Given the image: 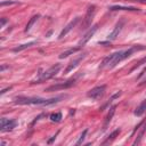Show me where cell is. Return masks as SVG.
I'll return each mask as SVG.
<instances>
[{
	"label": "cell",
	"instance_id": "6da1fadb",
	"mask_svg": "<svg viewBox=\"0 0 146 146\" xmlns=\"http://www.w3.org/2000/svg\"><path fill=\"white\" fill-rule=\"evenodd\" d=\"M143 49H145V47H143V46H132V47H130L128 49L115 51V52L108 55L107 57H105L103 59L102 65H100V68H113L119 63H121L122 60H124L128 57H130L133 52H136L138 50H143Z\"/></svg>",
	"mask_w": 146,
	"mask_h": 146
},
{
	"label": "cell",
	"instance_id": "484cf974",
	"mask_svg": "<svg viewBox=\"0 0 146 146\" xmlns=\"http://www.w3.org/2000/svg\"><path fill=\"white\" fill-rule=\"evenodd\" d=\"M144 83H146V78H145V79H144V80H143V82H141V83H140V84H144Z\"/></svg>",
	"mask_w": 146,
	"mask_h": 146
},
{
	"label": "cell",
	"instance_id": "30bf717a",
	"mask_svg": "<svg viewBox=\"0 0 146 146\" xmlns=\"http://www.w3.org/2000/svg\"><path fill=\"white\" fill-rule=\"evenodd\" d=\"M16 127V121L15 120H9L6 117L1 119V124H0V130L2 132L5 131H10Z\"/></svg>",
	"mask_w": 146,
	"mask_h": 146
},
{
	"label": "cell",
	"instance_id": "9c48e42d",
	"mask_svg": "<svg viewBox=\"0 0 146 146\" xmlns=\"http://www.w3.org/2000/svg\"><path fill=\"white\" fill-rule=\"evenodd\" d=\"M123 24H124V21H123V19H120V21L115 24L113 31H112V32L108 34V36H107V41H113V40H115V39L119 36V33L121 32V30H122V27H123Z\"/></svg>",
	"mask_w": 146,
	"mask_h": 146
},
{
	"label": "cell",
	"instance_id": "7a4b0ae2",
	"mask_svg": "<svg viewBox=\"0 0 146 146\" xmlns=\"http://www.w3.org/2000/svg\"><path fill=\"white\" fill-rule=\"evenodd\" d=\"M63 96H58L55 98H41V97H24V96H18L15 98V104L18 105H52L57 102H59V99H62Z\"/></svg>",
	"mask_w": 146,
	"mask_h": 146
},
{
	"label": "cell",
	"instance_id": "cb8c5ba5",
	"mask_svg": "<svg viewBox=\"0 0 146 146\" xmlns=\"http://www.w3.org/2000/svg\"><path fill=\"white\" fill-rule=\"evenodd\" d=\"M6 22H7V19H6V18H1V25H0V26L2 27V26L6 24Z\"/></svg>",
	"mask_w": 146,
	"mask_h": 146
},
{
	"label": "cell",
	"instance_id": "8fae6325",
	"mask_svg": "<svg viewBox=\"0 0 146 146\" xmlns=\"http://www.w3.org/2000/svg\"><path fill=\"white\" fill-rule=\"evenodd\" d=\"M79 21H80V17H75L74 19H72V21H71V22H70V23L64 27V30L59 33L58 39H63V38H64V36H65V35H66V34H67V33H68L73 27H75V25L79 23Z\"/></svg>",
	"mask_w": 146,
	"mask_h": 146
},
{
	"label": "cell",
	"instance_id": "277c9868",
	"mask_svg": "<svg viewBox=\"0 0 146 146\" xmlns=\"http://www.w3.org/2000/svg\"><path fill=\"white\" fill-rule=\"evenodd\" d=\"M75 84V79H70L65 82H59V83H56V84H52L48 88H46L44 91H48V92H51V91H58V90H64V89H68L71 88L72 86Z\"/></svg>",
	"mask_w": 146,
	"mask_h": 146
},
{
	"label": "cell",
	"instance_id": "52a82bcc",
	"mask_svg": "<svg viewBox=\"0 0 146 146\" xmlns=\"http://www.w3.org/2000/svg\"><path fill=\"white\" fill-rule=\"evenodd\" d=\"M95 13H96V7L94 5H90L87 9V13H86V16L83 18V25H82V29H88L90 25H91V22H92V18L95 16Z\"/></svg>",
	"mask_w": 146,
	"mask_h": 146
},
{
	"label": "cell",
	"instance_id": "44dd1931",
	"mask_svg": "<svg viewBox=\"0 0 146 146\" xmlns=\"http://www.w3.org/2000/svg\"><path fill=\"white\" fill-rule=\"evenodd\" d=\"M87 132H88V129H84V130L82 131V133L80 135V138L78 139V141L75 143V145H81V144L83 143V140H84V138H86V135H87Z\"/></svg>",
	"mask_w": 146,
	"mask_h": 146
},
{
	"label": "cell",
	"instance_id": "9a60e30c",
	"mask_svg": "<svg viewBox=\"0 0 146 146\" xmlns=\"http://www.w3.org/2000/svg\"><path fill=\"white\" fill-rule=\"evenodd\" d=\"M145 112H146V99H145V100H143V102L139 104V106L135 110L133 114H135L136 116H140V115H143Z\"/></svg>",
	"mask_w": 146,
	"mask_h": 146
},
{
	"label": "cell",
	"instance_id": "ac0fdd59",
	"mask_svg": "<svg viewBox=\"0 0 146 146\" xmlns=\"http://www.w3.org/2000/svg\"><path fill=\"white\" fill-rule=\"evenodd\" d=\"M119 133H120V129H115L111 135H108V137L103 141V145H105V144H108V143H111L112 140H114L115 139V137H117L119 136Z\"/></svg>",
	"mask_w": 146,
	"mask_h": 146
},
{
	"label": "cell",
	"instance_id": "7c38bea8",
	"mask_svg": "<svg viewBox=\"0 0 146 146\" xmlns=\"http://www.w3.org/2000/svg\"><path fill=\"white\" fill-rule=\"evenodd\" d=\"M115 110H116V105H113L112 107H110V111L106 115V119H105V122H104V125H103V130H105L107 128V125L110 124V122H111V120H112V117L115 113Z\"/></svg>",
	"mask_w": 146,
	"mask_h": 146
},
{
	"label": "cell",
	"instance_id": "d4e9b609",
	"mask_svg": "<svg viewBox=\"0 0 146 146\" xmlns=\"http://www.w3.org/2000/svg\"><path fill=\"white\" fill-rule=\"evenodd\" d=\"M10 89H11V87H8V88H6V89H3V90H1V92H0V94H1V95H3V94H5L6 91H7V90H10Z\"/></svg>",
	"mask_w": 146,
	"mask_h": 146
},
{
	"label": "cell",
	"instance_id": "603a6c76",
	"mask_svg": "<svg viewBox=\"0 0 146 146\" xmlns=\"http://www.w3.org/2000/svg\"><path fill=\"white\" fill-rule=\"evenodd\" d=\"M18 2L17 1H13V0H9V1H1V7H3V6H6V5H17Z\"/></svg>",
	"mask_w": 146,
	"mask_h": 146
},
{
	"label": "cell",
	"instance_id": "4fadbf2b",
	"mask_svg": "<svg viewBox=\"0 0 146 146\" xmlns=\"http://www.w3.org/2000/svg\"><path fill=\"white\" fill-rule=\"evenodd\" d=\"M34 44H36V41H30L27 43H23V44H19L17 47H15L13 49V51L14 52H19V51H23V50H25V49H27V48H30V47H32Z\"/></svg>",
	"mask_w": 146,
	"mask_h": 146
},
{
	"label": "cell",
	"instance_id": "5b68a950",
	"mask_svg": "<svg viewBox=\"0 0 146 146\" xmlns=\"http://www.w3.org/2000/svg\"><path fill=\"white\" fill-rule=\"evenodd\" d=\"M105 90H106V86L105 84H102V86H97L92 89H90L88 92H87V96L94 100L96 99H99L100 97H103V95L105 94Z\"/></svg>",
	"mask_w": 146,
	"mask_h": 146
},
{
	"label": "cell",
	"instance_id": "ba28073f",
	"mask_svg": "<svg viewBox=\"0 0 146 146\" xmlns=\"http://www.w3.org/2000/svg\"><path fill=\"white\" fill-rule=\"evenodd\" d=\"M98 30V24H96V25H94V26H91L89 30H88V32L82 36V39L79 41V43H78V46L79 47H82V46H84L91 38H92V35L95 34V32Z\"/></svg>",
	"mask_w": 146,
	"mask_h": 146
},
{
	"label": "cell",
	"instance_id": "e0dca14e",
	"mask_svg": "<svg viewBox=\"0 0 146 146\" xmlns=\"http://www.w3.org/2000/svg\"><path fill=\"white\" fill-rule=\"evenodd\" d=\"M146 132V122H144L143 123V127H141V130H140V132L137 135V137H136V140L133 141V145H138V144H140V141H141V138H143V136H144V133Z\"/></svg>",
	"mask_w": 146,
	"mask_h": 146
},
{
	"label": "cell",
	"instance_id": "d6986e66",
	"mask_svg": "<svg viewBox=\"0 0 146 146\" xmlns=\"http://www.w3.org/2000/svg\"><path fill=\"white\" fill-rule=\"evenodd\" d=\"M38 18H39V15H34L30 21H29V23L26 24V27H25V32H29L30 30H31V27H32V25L38 21Z\"/></svg>",
	"mask_w": 146,
	"mask_h": 146
},
{
	"label": "cell",
	"instance_id": "5bb4252c",
	"mask_svg": "<svg viewBox=\"0 0 146 146\" xmlns=\"http://www.w3.org/2000/svg\"><path fill=\"white\" fill-rule=\"evenodd\" d=\"M80 48L81 47H75V48H70V49H67V50H65V51H63V52H60V55H59V58L60 59H63V58H66V57H68L70 55H73V54H75L76 51H79L80 50Z\"/></svg>",
	"mask_w": 146,
	"mask_h": 146
},
{
	"label": "cell",
	"instance_id": "7402d4cb",
	"mask_svg": "<svg viewBox=\"0 0 146 146\" xmlns=\"http://www.w3.org/2000/svg\"><path fill=\"white\" fill-rule=\"evenodd\" d=\"M143 64H146V56H145L144 58H141V59H140V60H139V62H138V63H137V64H136V65H135V66H133V67L131 68V71H133V70H136L137 67H139V66H141Z\"/></svg>",
	"mask_w": 146,
	"mask_h": 146
},
{
	"label": "cell",
	"instance_id": "8992f818",
	"mask_svg": "<svg viewBox=\"0 0 146 146\" xmlns=\"http://www.w3.org/2000/svg\"><path fill=\"white\" fill-rule=\"evenodd\" d=\"M86 56H87V52H82V54H80V55H78L75 58H73L68 64H67V66H66V68L64 70V74H67V73H70V72H72L84 58H86Z\"/></svg>",
	"mask_w": 146,
	"mask_h": 146
},
{
	"label": "cell",
	"instance_id": "ffe728a7",
	"mask_svg": "<svg viewBox=\"0 0 146 146\" xmlns=\"http://www.w3.org/2000/svg\"><path fill=\"white\" fill-rule=\"evenodd\" d=\"M50 120L52 122H59L62 120V113L60 112H57V113H52L50 115Z\"/></svg>",
	"mask_w": 146,
	"mask_h": 146
},
{
	"label": "cell",
	"instance_id": "2e32d148",
	"mask_svg": "<svg viewBox=\"0 0 146 146\" xmlns=\"http://www.w3.org/2000/svg\"><path fill=\"white\" fill-rule=\"evenodd\" d=\"M110 10H128V11H138L139 9L136 7H124V6H112Z\"/></svg>",
	"mask_w": 146,
	"mask_h": 146
},
{
	"label": "cell",
	"instance_id": "3957f363",
	"mask_svg": "<svg viewBox=\"0 0 146 146\" xmlns=\"http://www.w3.org/2000/svg\"><path fill=\"white\" fill-rule=\"evenodd\" d=\"M60 67H62L60 64H55V65H52V66L49 67L48 70H46V71H43L42 73H40V75H39L35 80H33L32 83H41V82H44V81H47V80L54 78V76L59 72Z\"/></svg>",
	"mask_w": 146,
	"mask_h": 146
}]
</instances>
